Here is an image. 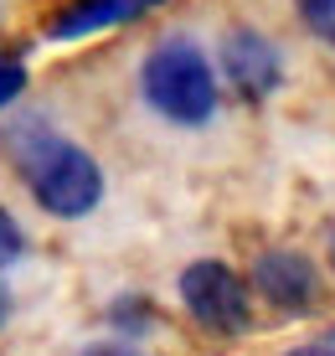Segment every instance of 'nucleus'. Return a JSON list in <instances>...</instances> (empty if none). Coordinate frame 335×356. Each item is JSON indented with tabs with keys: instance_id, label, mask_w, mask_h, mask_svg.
<instances>
[{
	"instance_id": "nucleus-3",
	"label": "nucleus",
	"mask_w": 335,
	"mask_h": 356,
	"mask_svg": "<svg viewBox=\"0 0 335 356\" xmlns=\"http://www.w3.org/2000/svg\"><path fill=\"white\" fill-rule=\"evenodd\" d=\"M181 300H186V310L196 315V325L217 330V336H238V330H247V321H253V310H247V284L217 259H196L186 268L181 274Z\"/></svg>"
},
{
	"instance_id": "nucleus-11",
	"label": "nucleus",
	"mask_w": 335,
	"mask_h": 356,
	"mask_svg": "<svg viewBox=\"0 0 335 356\" xmlns=\"http://www.w3.org/2000/svg\"><path fill=\"white\" fill-rule=\"evenodd\" d=\"M6 325H10V284L0 279V330H6Z\"/></svg>"
},
{
	"instance_id": "nucleus-4",
	"label": "nucleus",
	"mask_w": 335,
	"mask_h": 356,
	"mask_svg": "<svg viewBox=\"0 0 335 356\" xmlns=\"http://www.w3.org/2000/svg\"><path fill=\"white\" fill-rule=\"evenodd\" d=\"M253 289L268 305H279V310H309L320 294V279H315V264L304 253L279 248V253H263L253 264Z\"/></svg>"
},
{
	"instance_id": "nucleus-6",
	"label": "nucleus",
	"mask_w": 335,
	"mask_h": 356,
	"mask_svg": "<svg viewBox=\"0 0 335 356\" xmlns=\"http://www.w3.org/2000/svg\"><path fill=\"white\" fill-rule=\"evenodd\" d=\"M150 6H160V0H78V6H67V10L52 21V36H57V42L93 36V31H104V26H119V21L150 10Z\"/></svg>"
},
{
	"instance_id": "nucleus-10",
	"label": "nucleus",
	"mask_w": 335,
	"mask_h": 356,
	"mask_svg": "<svg viewBox=\"0 0 335 356\" xmlns=\"http://www.w3.org/2000/svg\"><path fill=\"white\" fill-rule=\"evenodd\" d=\"M140 321H145V305H140V310H134V305H119V310H114V325L119 330H145Z\"/></svg>"
},
{
	"instance_id": "nucleus-13",
	"label": "nucleus",
	"mask_w": 335,
	"mask_h": 356,
	"mask_svg": "<svg viewBox=\"0 0 335 356\" xmlns=\"http://www.w3.org/2000/svg\"><path fill=\"white\" fill-rule=\"evenodd\" d=\"M289 356H335V351H325V346H300V351H289Z\"/></svg>"
},
{
	"instance_id": "nucleus-8",
	"label": "nucleus",
	"mask_w": 335,
	"mask_h": 356,
	"mask_svg": "<svg viewBox=\"0 0 335 356\" xmlns=\"http://www.w3.org/2000/svg\"><path fill=\"white\" fill-rule=\"evenodd\" d=\"M21 253H26V232H21V222L6 212V207H0V274H6Z\"/></svg>"
},
{
	"instance_id": "nucleus-9",
	"label": "nucleus",
	"mask_w": 335,
	"mask_h": 356,
	"mask_svg": "<svg viewBox=\"0 0 335 356\" xmlns=\"http://www.w3.org/2000/svg\"><path fill=\"white\" fill-rule=\"evenodd\" d=\"M21 93H26V67H21V57H0V114L16 108Z\"/></svg>"
},
{
	"instance_id": "nucleus-1",
	"label": "nucleus",
	"mask_w": 335,
	"mask_h": 356,
	"mask_svg": "<svg viewBox=\"0 0 335 356\" xmlns=\"http://www.w3.org/2000/svg\"><path fill=\"white\" fill-rule=\"evenodd\" d=\"M0 145H6L10 165L21 170L26 191L42 202V212L78 222L104 202V170L83 145H72L67 134L52 129V119L42 108H16L10 119H0Z\"/></svg>"
},
{
	"instance_id": "nucleus-2",
	"label": "nucleus",
	"mask_w": 335,
	"mask_h": 356,
	"mask_svg": "<svg viewBox=\"0 0 335 356\" xmlns=\"http://www.w3.org/2000/svg\"><path fill=\"white\" fill-rule=\"evenodd\" d=\"M140 93L160 119H170L181 129H202L217 114V98H222L206 52L186 31H170L150 47V57L140 63Z\"/></svg>"
},
{
	"instance_id": "nucleus-5",
	"label": "nucleus",
	"mask_w": 335,
	"mask_h": 356,
	"mask_svg": "<svg viewBox=\"0 0 335 356\" xmlns=\"http://www.w3.org/2000/svg\"><path fill=\"white\" fill-rule=\"evenodd\" d=\"M222 78L232 83L243 98H263L279 88V52L268 36L258 31H232L222 42Z\"/></svg>"
},
{
	"instance_id": "nucleus-14",
	"label": "nucleus",
	"mask_w": 335,
	"mask_h": 356,
	"mask_svg": "<svg viewBox=\"0 0 335 356\" xmlns=\"http://www.w3.org/2000/svg\"><path fill=\"white\" fill-rule=\"evenodd\" d=\"M330 264H335V238H330Z\"/></svg>"
},
{
	"instance_id": "nucleus-7",
	"label": "nucleus",
	"mask_w": 335,
	"mask_h": 356,
	"mask_svg": "<svg viewBox=\"0 0 335 356\" xmlns=\"http://www.w3.org/2000/svg\"><path fill=\"white\" fill-rule=\"evenodd\" d=\"M300 16H304V26L315 31L320 42L335 47V0H300Z\"/></svg>"
},
{
	"instance_id": "nucleus-12",
	"label": "nucleus",
	"mask_w": 335,
	"mask_h": 356,
	"mask_svg": "<svg viewBox=\"0 0 335 356\" xmlns=\"http://www.w3.org/2000/svg\"><path fill=\"white\" fill-rule=\"evenodd\" d=\"M83 356H140V351H129V346H88Z\"/></svg>"
}]
</instances>
